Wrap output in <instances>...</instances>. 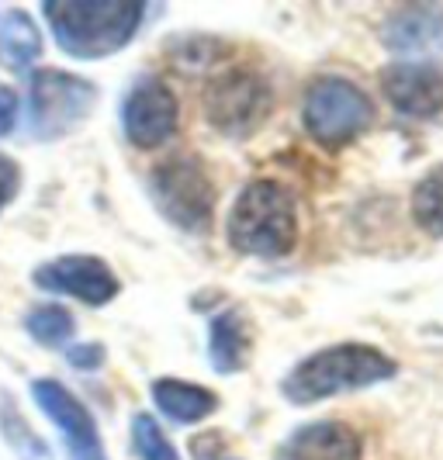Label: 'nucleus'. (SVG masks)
I'll use <instances>...</instances> for the list:
<instances>
[{
	"label": "nucleus",
	"mask_w": 443,
	"mask_h": 460,
	"mask_svg": "<svg viewBox=\"0 0 443 460\" xmlns=\"http://www.w3.org/2000/svg\"><path fill=\"white\" fill-rule=\"evenodd\" d=\"M56 46L76 59H101L132 42L142 28L146 4L136 0H49Z\"/></svg>",
	"instance_id": "nucleus-1"
},
{
	"label": "nucleus",
	"mask_w": 443,
	"mask_h": 460,
	"mask_svg": "<svg viewBox=\"0 0 443 460\" xmlns=\"http://www.w3.org/2000/svg\"><path fill=\"white\" fill-rule=\"evenodd\" d=\"M381 39L395 52H443V11L402 7L385 22Z\"/></svg>",
	"instance_id": "nucleus-13"
},
{
	"label": "nucleus",
	"mask_w": 443,
	"mask_h": 460,
	"mask_svg": "<svg viewBox=\"0 0 443 460\" xmlns=\"http://www.w3.org/2000/svg\"><path fill=\"white\" fill-rule=\"evenodd\" d=\"M153 398H156V405L173 422H184V426L187 422H201V419H208L218 409V398L208 388H198V385H187V381H173V377L156 381L153 385Z\"/></svg>",
	"instance_id": "nucleus-16"
},
{
	"label": "nucleus",
	"mask_w": 443,
	"mask_h": 460,
	"mask_svg": "<svg viewBox=\"0 0 443 460\" xmlns=\"http://www.w3.org/2000/svg\"><path fill=\"white\" fill-rule=\"evenodd\" d=\"M24 329L42 346H63L73 336V315L59 305H39L35 312H28Z\"/></svg>",
	"instance_id": "nucleus-18"
},
{
	"label": "nucleus",
	"mask_w": 443,
	"mask_h": 460,
	"mask_svg": "<svg viewBox=\"0 0 443 460\" xmlns=\"http://www.w3.org/2000/svg\"><path fill=\"white\" fill-rule=\"evenodd\" d=\"M274 460H360V437L347 422H312L284 439Z\"/></svg>",
	"instance_id": "nucleus-12"
},
{
	"label": "nucleus",
	"mask_w": 443,
	"mask_h": 460,
	"mask_svg": "<svg viewBox=\"0 0 443 460\" xmlns=\"http://www.w3.org/2000/svg\"><path fill=\"white\" fill-rule=\"evenodd\" d=\"M398 364L392 357H385L381 349L364 343H340L312 353L298 367L288 374L284 394L295 405H312L332 394L357 392V388H371L377 381L395 377Z\"/></svg>",
	"instance_id": "nucleus-2"
},
{
	"label": "nucleus",
	"mask_w": 443,
	"mask_h": 460,
	"mask_svg": "<svg viewBox=\"0 0 443 460\" xmlns=\"http://www.w3.org/2000/svg\"><path fill=\"white\" fill-rule=\"evenodd\" d=\"M412 218L422 232L443 235V166H433L412 190Z\"/></svg>",
	"instance_id": "nucleus-17"
},
{
	"label": "nucleus",
	"mask_w": 443,
	"mask_h": 460,
	"mask_svg": "<svg viewBox=\"0 0 443 460\" xmlns=\"http://www.w3.org/2000/svg\"><path fill=\"white\" fill-rule=\"evenodd\" d=\"M18 184H22V170H18V163L7 160V156H0V211L14 201Z\"/></svg>",
	"instance_id": "nucleus-20"
},
{
	"label": "nucleus",
	"mask_w": 443,
	"mask_h": 460,
	"mask_svg": "<svg viewBox=\"0 0 443 460\" xmlns=\"http://www.w3.org/2000/svg\"><path fill=\"white\" fill-rule=\"evenodd\" d=\"M132 447H136L139 460H181L153 415H136L132 419Z\"/></svg>",
	"instance_id": "nucleus-19"
},
{
	"label": "nucleus",
	"mask_w": 443,
	"mask_h": 460,
	"mask_svg": "<svg viewBox=\"0 0 443 460\" xmlns=\"http://www.w3.org/2000/svg\"><path fill=\"white\" fill-rule=\"evenodd\" d=\"M125 136L136 149H156L177 132V101L160 76H142L132 84L121 108Z\"/></svg>",
	"instance_id": "nucleus-8"
},
{
	"label": "nucleus",
	"mask_w": 443,
	"mask_h": 460,
	"mask_svg": "<svg viewBox=\"0 0 443 460\" xmlns=\"http://www.w3.org/2000/svg\"><path fill=\"white\" fill-rule=\"evenodd\" d=\"M42 56L39 28L22 11H0V63L14 73H24Z\"/></svg>",
	"instance_id": "nucleus-15"
},
{
	"label": "nucleus",
	"mask_w": 443,
	"mask_h": 460,
	"mask_svg": "<svg viewBox=\"0 0 443 460\" xmlns=\"http://www.w3.org/2000/svg\"><path fill=\"white\" fill-rule=\"evenodd\" d=\"M35 284L56 295H70L84 305H104L121 291L111 267L97 256H59L35 270Z\"/></svg>",
	"instance_id": "nucleus-9"
},
{
	"label": "nucleus",
	"mask_w": 443,
	"mask_h": 460,
	"mask_svg": "<svg viewBox=\"0 0 443 460\" xmlns=\"http://www.w3.org/2000/svg\"><path fill=\"white\" fill-rule=\"evenodd\" d=\"M31 394H35V405L63 433V443H66L73 460H108L104 447H101V437H97V426H93V415L59 381H35Z\"/></svg>",
	"instance_id": "nucleus-10"
},
{
	"label": "nucleus",
	"mask_w": 443,
	"mask_h": 460,
	"mask_svg": "<svg viewBox=\"0 0 443 460\" xmlns=\"http://www.w3.org/2000/svg\"><path fill=\"white\" fill-rule=\"evenodd\" d=\"M250 357V329L239 308H229L211 319V367L218 374H235Z\"/></svg>",
	"instance_id": "nucleus-14"
},
{
	"label": "nucleus",
	"mask_w": 443,
	"mask_h": 460,
	"mask_svg": "<svg viewBox=\"0 0 443 460\" xmlns=\"http://www.w3.org/2000/svg\"><path fill=\"white\" fill-rule=\"evenodd\" d=\"M305 128L329 149L347 146L374 121V104L357 84L343 76H323L305 93Z\"/></svg>",
	"instance_id": "nucleus-4"
},
{
	"label": "nucleus",
	"mask_w": 443,
	"mask_h": 460,
	"mask_svg": "<svg viewBox=\"0 0 443 460\" xmlns=\"http://www.w3.org/2000/svg\"><path fill=\"white\" fill-rule=\"evenodd\" d=\"M270 84L253 69L222 73L205 93V115L226 136H250L270 115Z\"/></svg>",
	"instance_id": "nucleus-7"
},
{
	"label": "nucleus",
	"mask_w": 443,
	"mask_h": 460,
	"mask_svg": "<svg viewBox=\"0 0 443 460\" xmlns=\"http://www.w3.org/2000/svg\"><path fill=\"white\" fill-rule=\"evenodd\" d=\"M381 91L402 115L433 118L443 111V69L422 63H395L381 73Z\"/></svg>",
	"instance_id": "nucleus-11"
},
{
	"label": "nucleus",
	"mask_w": 443,
	"mask_h": 460,
	"mask_svg": "<svg viewBox=\"0 0 443 460\" xmlns=\"http://www.w3.org/2000/svg\"><path fill=\"white\" fill-rule=\"evenodd\" d=\"M66 357H70L73 367H84V370H93V367H101V364H104V349H101L97 343L73 346Z\"/></svg>",
	"instance_id": "nucleus-21"
},
{
	"label": "nucleus",
	"mask_w": 443,
	"mask_h": 460,
	"mask_svg": "<svg viewBox=\"0 0 443 460\" xmlns=\"http://www.w3.org/2000/svg\"><path fill=\"white\" fill-rule=\"evenodd\" d=\"M97 91L93 84L63 73V69H39L31 76L28 93V121L35 138H63L93 111Z\"/></svg>",
	"instance_id": "nucleus-6"
},
{
	"label": "nucleus",
	"mask_w": 443,
	"mask_h": 460,
	"mask_svg": "<svg viewBox=\"0 0 443 460\" xmlns=\"http://www.w3.org/2000/svg\"><path fill=\"white\" fill-rule=\"evenodd\" d=\"M229 243L246 256H284L298 239L295 198L274 181H253L243 187L229 211Z\"/></svg>",
	"instance_id": "nucleus-3"
},
{
	"label": "nucleus",
	"mask_w": 443,
	"mask_h": 460,
	"mask_svg": "<svg viewBox=\"0 0 443 460\" xmlns=\"http://www.w3.org/2000/svg\"><path fill=\"white\" fill-rule=\"evenodd\" d=\"M14 118H18V97L14 91L0 87V136H7L14 128Z\"/></svg>",
	"instance_id": "nucleus-22"
},
{
	"label": "nucleus",
	"mask_w": 443,
	"mask_h": 460,
	"mask_svg": "<svg viewBox=\"0 0 443 460\" xmlns=\"http://www.w3.org/2000/svg\"><path fill=\"white\" fill-rule=\"evenodd\" d=\"M153 201L173 226L184 232H208L215 218V187L205 166L190 156L166 160L149 177Z\"/></svg>",
	"instance_id": "nucleus-5"
}]
</instances>
